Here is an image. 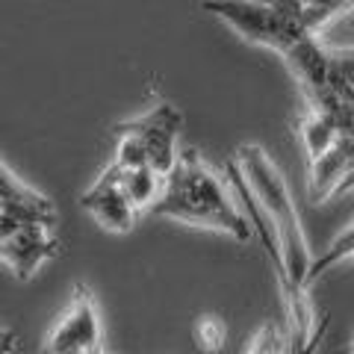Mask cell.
I'll return each mask as SVG.
<instances>
[{
  "mask_svg": "<svg viewBox=\"0 0 354 354\" xmlns=\"http://www.w3.org/2000/svg\"><path fill=\"white\" fill-rule=\"evenodd\" d=\"M104 322L101 310L88 286L74 283L57 325L50 328L41 354H104Z\"/></svg>",
  "mask_w": 354,
  "mask_h": 354,
  "instance_id": "4",
  "label": "cell"
},
{
  "mask_svg": "<svg viewBox=\"0 0 354 354\" xmlns=\"http://www.w3.org/2000/svg\"><path fill=\"white\" fill-rule=\"evenodd\" d=\"M180 127H183L180 109L171 106V104H157V106H151L145 115L118 121L113 127V133H124V136L136 139L142 153H145L148 169H153L160 177H165L174 169L177 157H180V151H177Z\"/></svg>",
  "mask_w": 354,
  "mask_h": 354,
  "instance_id": "6",
  "label": "cell"
},
{
  "mask_svg": "<svg viewBox=\"0 0 354 354\" xmlns=\"http://www.w3.org/2000/svg\"><path fill=\"white\" fill-rule=\"evenodd\" d=\"M348 257L354 260V221H348V225L342 227L322 251L313 254V260H310V269H307V278H304V286L310 290V283H316L325 272H330L337 263L348 260Z\"/></svg>",
  "mask_w": 354,
  "mask_h": 354,
  "instance_id": "10",
  "label": "cell"
},
{
  "mask_svg": "<svg viewBox=\"0 0 354 354\" xmlns=\"http://www.w3.org/2000/svg\"><path fill=\"white\" fill-rule=\"evenodd\" d=\"M148 213L189 227L227 234L242 245L254 239V230L242 216L227 180H221L198 151H180L174 169L162 177V189Z\"/></svg>",
  "mask_w": 354,
  "mask_h": 354,
  "instance_id": "1",
  "label": "cell"
},
{
  "mask_svg": "<svg viewBox=\"0 0 354 354\" xmlns=\"http://www.w3.org/2000/svg\"><path fill=\"white\" fill-rule=\"evenodd\" d=\"M201 9L221 18L245 41L286 57L301 39L313 36L298 15L295 0H201Z\"/></svg>",
  "mask_w": 354,
  "mask_h": 354,
  "instance_id": "3",
  "label": "cell"
},
{
  "mask_svg": "<svg viewBox=\"0 0 354 354\" xmlns=\"http://www.w3.org/2000/svg\"><path fill=\"white\" fill-rule=\"evenodd\" d=\"M80 207L104 230H113V234H127V230H133L136 216H139V209L127 201L124 189H121V177L113 162H109L92 180V186L80 195Z\"/></svg>",
  "mask_w": 354,
  "mask_h": 354,
  "instance_id": "7",
  "label": "cell"
},
{
  "mask_svg": "<svg viewBox=\"0 0 354 354\" xmlns=\"http://www.w3.org/2000/svg\"><path fill=\"white\" fill-rule=\"evenodd\" d=\"M118 177H121V189H124L127 201L136 207L139 213L142 209H151V204L157 201V195L162 189V177L153 169H148V165H139V169H118Z\"/></svg>",
  "mask_w": 354,
  "mask_h": 354,
  "instance_id": "9",
  "label": "cell"
},
{
  "mask_svg": "<svg viewBox=\"0 0 354 354\" xmlns=\"http://www.w3.org/2000/svg\"><path fill=\"white\" fill-rule=\"evenodd\" d=\"M295 6H298V15H301V24L313 36H319L334 18L351 12L354 0H295Z\"/></svg>",
  "mask_w": 354,
  "mask_h": 354,
  "instance_id": "11",
  "label": "cell"
},
{
  "mask_svg": "<svg viewBox=\"0 0 354 354\" xmlns=\"http://www.w3.org/2000/svg\"><path fill=\"white\" fill-rule=\"evenodd\" d=\"M192 339H195V346L201 348V351H209V354L221 351V346H225V339H227L225 319H218L216 313L195 316V322H192Z\"/></svg>",
  "mask_w": 354,
  "mask_h": 354,
  "instance_id": "12",
  "label": "cell"
},
{
  "mask_svg": "<svg viewBox=\"0 0 354 354\" xmlns=\"http://www.w3.org/2000/svg\"><path fill=\"white\" fill-rule=\"evenodd\" d=\"M18 351V334L12 328L0 325V354H15Z\"/></svg>",
  "mask_w": 354,
  "mask_h": 354,
  "instance_id": "14",
  "label": "cell"
},
{
  "mask_svg": "<svg viewBox=\"0 0 354 354\" xmlns=\"http://www.w3.org/2000/svg\"><path fill=\"white\" fill-rule=\"evenodd\" d=\"M234 162L239 165L242 177L248 180L254 198L260 201L266 218L272 221L274 234H278V245H281V272H278L281 295L307 290L304 278H307L310 260H313V251H310V242L304 236L301 216H298L292 192H290V186H286V177L281 174V169L274 165V160L260 145H242L236 151Z\"/></svg>",
  "mask_w": 354,
  "mask_h": 354,
  "instance_id": "2",
  "label": "cell"
},
{
  "mask_svg": "<svg viewBox=\"0 0 354 354\" xmlns=\"http://www.w3.org/2000/svg\"><path fill=\"white\" fill-rule=\"evenodd\" d=\"M59 251L62 242L57 236V227L0 216V263H6L18 281L27 283Z\"/></svg>",
  "mask_w": 354,
  "mask_h": 354,
  "instance_id": "5",
  "label": "cell"
},
{
  "mask_svg": "<svg viewBox=\"0 0 354 354\" xmlns=\"http://www.w3.org/2000/svg\"><path fill=\"white\" fill-rule=\"evenodd\" d=\"M0 209L3 216H12L18 221H36V225L57 227L59 213L48 195L27 186L21 177L0 160Z\"/></svg>",
  "mask_w": 354,
  "mask_h": 354,
  "instance_id": "8",
  "label": "cell"
},
{
  "mask_svg": "<svg viewBox=\"0 0 354 354\" xmlns=\"http://www.w3.org/2000/svg\"><path fill=\"white\" fill-rule=\"evenodd\" d=\"M330 62V88L337 95L354 97V48H328Z\"/></svg>",
  "mask_w": 354,
  "mask_h": 354,
  "instance_id": "13",
  "label": "cell"
}]
</instances>
